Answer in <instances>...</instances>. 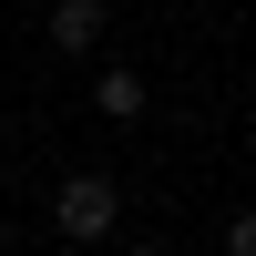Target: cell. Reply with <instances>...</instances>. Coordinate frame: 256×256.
<instances>
[{
    "label": "cell",
    "instance_id": "obj_1",
    "mask_svg": "<svg viewBox=\"0 0 256 256\" xmlns=\"http://www.w3.org/2000/svg\"><path fill=\"white\" fill-rule=\"evenodd\" d=\"M52 226H62V236H72V246H102V236H113V226H123V184L82 164V174L62 184V195H52Z\"/></svg>",
    "mask_w": 256,
    "mask_h": 256
},
{
    "label": "cell",
    "instance_id": "obj_2",
    "mask_svg": "<svg viewBox=\"0 0 256 256\" xmlns=\"http://www.w3.org/2000/svg\"><path fill=\"white\" fill-rule=\"evenodd\" d=\"M92 113L134 123V113H144V72H123V62H113V72H92Z\"/></svg>",
    "mask_w": 256,
    "mask_h": 256
},
{
    "label": "cell",
    "instance_id": "obj_3",
    "mask_svg": "<svg viewBox=\"0 0 256 256\" xmlns=\"http://www.w3.org/2000/svg\"><path fill=\"white\" fill-rule=\"evenodd\" d=\"M52 41H62V52H92V41H102V0H62V10H52Z\"/></svg>",
    "mask_w": 256,
    "mask_h": 256
},
{
    "label": "cell",
    "instance_id": "obj_4",
    "mask_svg": "<svg viewBox=\"0 0 256 256\" xmlns=\"http://www.w3.org/2000/svg\"><path fill=\"white\" fill-rule=\"evenodd\" d=\"M226 256H256V205H246L236 226H226Z\"/></svg>",
    "mask_w": 256,
    "mask_h": 256
},
{
    "label": "cell",
    "instance_id": "obj_5",
    "mask_svg": "<svg viewBox=\"0 0 256 256\" xmlns=\"http://www.w3.org/2000/svg\"><path fill=\"white\" fill-rule=\"evenodd\" d=\"M123 256H164V246H123Z\"/></svg>",
    "mask_w": 256,
    "mask_h": 256
},
{
    "label": "cell",
    "instance_id": "obj_6",
    "mask_svg": "<svg viewBox=\"0 0 256 256\" xmlns=\"http://www.w3.org/2000/svg\"><path fill=\"white\" fill-rule=\"evenodd\" d=\"M0 184H10V154H0Z\"/></svg>",
    "mask_w": 256,
    "mask_h": 256
},
{
    "label": "cell",
    "instance_id": "obj_7",
    "mask_svg": "<svg viewBox=\"0 0 256 256\" xmlns=\"http://www.w3.org/2000/svg\"><path fill=\"white\" fill-rule=\"evenodd\" d=\"M0 256H10V236H0Z\"/></svg>",
    "mask_w": 256,
    "mask_h": 256
}]
</instances>
